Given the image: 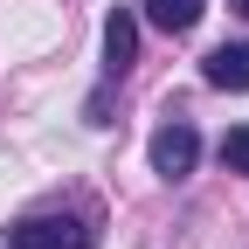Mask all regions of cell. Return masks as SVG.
<instances>
[{"label": "cell", "mask_w": 249, "mask_h": 249, "mask_svg": "<svg viewBox=\"0 0 249 249\" xmlns=\"http://www.w3.org/2000/svg\"><path fill=\"white\" fill-rule=\"evenodd\" d=\"M7 249H90V229L76 214H28V222H14Z\"/></svg>", "instance_id": "cell-1"}, {"label": "cell", "mask_w": 249, "mask_h": 249, "mask_svg": "<svg viewBox=\"0 0 249 249\" xmlns=\"http://www.w3.org/2000/svg\"><path fill=\"white\" fill-rule=\"evenodd\" d=\"M132 55H139V21L118 7V14L104 21V62H111V76H124V70H132Z\"/></svg>", "instance_id": "cell-4"}, {"label": "cell", "mask_w": 249, "mask_h": 249, "mask_svg": "<svg viewBox=\"0 0 249 249\" xmlns=\"http://www.w3.org/2000/svg\"><path fill=\"white\" fill-rule=\"evenodd\" d=\"M229 7H235V14H249V0H229Z\"/></svg>", "instance_id": "cell-7"}, {"label": "cell", "mask_w": 249, "mask_h": 249, "mask_svg": "<svg viewBox=\"0 0 249 249\" xmlns=\"http://www.w3.org/2000/svg\"><path fill=\"white\" fill-rule=\"evenodd\" d=\"M222 166L229 173H249V124H235V132L222 139Z\"/></svg>", "instance_id": "cell-6"}, {"label": "cell", "mask_w": 249, "mask_h": 249, "mask_svg": "<svg viewBox=\"0 0 249 249\" xmlns=\"http://www.w3.org/2000/svg\"><path fill=\"white\" fill-rule=\"evenodd\" d=\"M194 160H201L194 124H187V118H166L160 132H152V173H160V180H187V173H194Z\"/></svg>", "instance_id": "cell-2"}, {"label": "cell", "mask_w": 249, "mask_h": 249, "mask_svg": "<svg viewBox=\"0 0 249 249\" xmlns=\"http://www.w3.org/2000/svg\"><path fill=\"white\" fill-rule=\"evenodd\" d=\"M152 28H166V35H187V28L201 21V0H139Z\"/></svg>", "instance_id": "cell-5"}, {"label": "cell", "mask_w": 249, "mask_h": 249, "mask_svg": "<svg viewBox=\"0 0 249 249\" xmlns=\"http://www.w3.org/2000/svg\"><path fill=\"white\" fill-rule=\"evenodd\" d=\"M201 70H208L214 90H249V42H222V49L201 62Z\"/></svg>", "instance_id": "cell-3"}]
</instances>
